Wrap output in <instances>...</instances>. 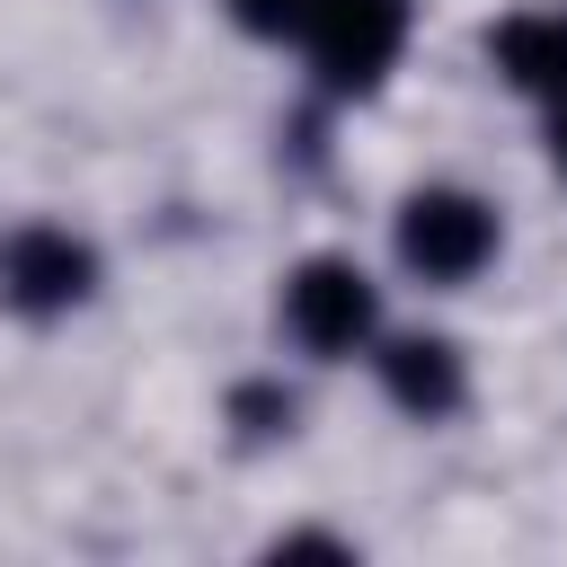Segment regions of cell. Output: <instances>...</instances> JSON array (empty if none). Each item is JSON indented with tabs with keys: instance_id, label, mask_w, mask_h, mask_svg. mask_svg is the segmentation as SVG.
I'll return each mask as SVG.
<instances>
[{
	"instance_id": "cell-1",
	"label": "cell",
	"mask_w": 567,
	"mask_h": 567,
	"mask_svg": "<svg viewBox=\"0 0 567 567\" xmlns=\"http://www.w3.org/2000/svg\"><path fill=\"white\" fill-rule=\"evenodd\" d=\"M399 35H408V9H399V0H310V9H301V44L319 53V71H328L337 89L381 80L390 53H399Z\"/></svg>"
},
{
	"instance_id": "cell-2",
	"label": "cell",
	"mask_w": 567,
	"mask_h": 567,
	"mask_svg": "<svg viewBox=\"0 0 567 567\" xmlns=\"http://www.w3.org/2000/svg\"><path fill=\"white\" fill-rule=\"evenodd\" d=\"M487 248H496V213L478 204V195H416L408 213H399V257L425 275V284H461V275H478L487 266Z\"/></svg>"
},
{
	"instance_id": "cell-3",
	"label": "cell",
	"mask_w": 567,
	"mask_h": 567,
	"mask_svg": "<svg viewBox=\"0 0 567 567\" xmlns=\"http://www.w3.org/2000/svg\"><path fill=\"white\" fill-rule=\"evenodd\" d=\"M284 319L310 354H346L372 337V284L346 266V257H310L292 284H284Z\"/></svg>"
},
{
	"instance_id": "cell-4",
	"label": "cell",
	"mask_w": 567,
	"mask_h": 567,
	"mask_svg": "<svg viewBox=\"0 0 567 567\" xmlns=\"http://www.w3.org/2000/svg\"><path fill=\"white\" fill-rule=\"evenodd\" d=\"M0 284H9V301H27V310H71V301L89 292V248H80L71 230H18V239L0 248Z\"/></svg>"
},
{
	"instance_id": "cell-5",
	"label": "cell",
	"mask_w": 567,
	"mask_h": 567,
	"mask_svg": "<svg viewBox=\"0 0 567 567\" xmlns=\"http://www.w3.org/2000/svg\"><path fill=\"white\" fill-rule=\"evenodd\" d=\"M381 372H390V399L416 408V416L461 408V354H452L443 337H399V346L381 354Z\"/></svg>"
},
{
	"instance_id": "cell-6",
	"label": "cell",
	"mask_w": 567,
	"mask_h": 567,
	"mask_svg": "<svg viewBox=\"0 0 567 567\" xmlns=\"http://www.w3.org/2000/svg\"><path fill=\"white\" fill-rule=\"evenodd\" d=\"M496 62H505L523 89L567 97V18H505V27H496Z\"/></svg>"
},
{
	"instance_id": "cell-7",
	"label": "cell",
	"mask_w": 567,
	"mask_h": 567,
	"mask_svg": "<svg viewBox=\"0 0 567 567\" xmlns=\"http://www.w3.org/2000/svg\"><path fill=\"white\" fill-rule=\"evenodd\" d=\"M239 9V27H257V35H301V9L310 0H230Z\"/></svg>"
},
{
	"instance_id": "cell-8",
	"label": "cell",
	"mask_w": 567,
	"mask_h": 567,
	"mask_svg": "<svg viewBox=\"0 0 567 567\" xmlns=\"http://www.w3.org/2000/svg\"><path fill=\"white\" fill-rule=\"evenodd\" d=\"M558 168H567V97H558Z\"/></svg>"
}]
</instances>
